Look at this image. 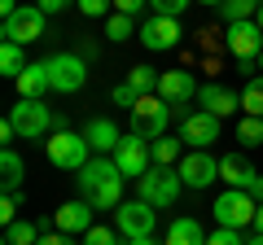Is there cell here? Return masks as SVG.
<instances>
[{
	"mask_svg": "<svg viewBox=\"0 0 263 245\" xmlns=\"http://www.w3.org/2000/svg\"><path fill=\"white\" fill-rule=\"evenodd\" d=\"M75 179H79V197L92 201V210H119L123 206V171L114 167V158L97 153Z\"/></svg>",
	"mask_w": 263,
	"mask_h": 245,
	"instance_id": "6da1fadb",
	"label": "cell"
},
{
	"mask_svg": "<svg viewBox=\"0 0 263 245\" xmlns=\"http://www.w3.org/2000/svg\"><path fill=\"white\" fill-rule=\"evenodd\" d=\"M180 189H184V179H180L176 167H149L141 179H136V197L149 201L154 210H167L171 201L180 197Z\"/></svg>",
	"mask_w": 263,
	"mask_h": 245,
	"instance_id": "7a4b0ae2",
	"label": "cell"
},
{
	"mask_svg": "<svg viewBox=\"0 0 263 245\" xmlns=\"http://www.w3.org/2000/svg\"><path fill=\"white\" fill-rule=\"evenodd\" d=\"M44 153H48V162L53 167H62V171H84L88 162V153H92V145L84 140V132H70V127H62V132H53L44 140Z\"/></svg>",
	"mask_w": 263,
	"mask_h": 245,
	"instance_id": "3957f363",
	"label": "cell"
},
{
	"mask_svg": "<svg viewBox=\"0 0 263 245\" xmlns=\"http://www.w3.org/2000/svg\"><path fill=\"white\" fill-rule=\"evenodd\" d=\"M254 210H259V201L250 197L246 189H224L215 197V206H211V215H215L219 228H254Z\"/></svg>",
	"mask_w": 263,
	"mask_h": 245,
	"instance_id": "277c9868",
	"label": "cell"
},
{
	"mask_svg": "<svg viewBox=\"0 0 263 245\" xmlns=\"http://www.w3.org/2000/svg\"><path fill=\"white\" fill-rule=\"evenodd\" d=\"M9 122L18 127L22 140H44V136L57 127V114L48 110L44 101H18V105L9 110Z\"/></svg>",
	"mask_w": 263,
	"mask_h": 245,
	"instance_id": "5b68a950",
	"label": "cell"
},
{
	"mask_svg": "<svg viewBox=\"0 0 263 245\" xmlns=\"http://www.w3.org/2000/svg\"><path fill=\"white\" fill-rule=\"evenodd\" d=\"M171 114H176V110H171L158 92L141 96V101L132 105V132L145 136V140H158V136H167V118H171Z\"/></svg>",
	"mask_w": 263,
	"mask_h": 245,
	"instance_id": "8992f818",
	"label": "cell"
},
{
	"mask_svg": "<svg viewBox=\"0 0 263 245\" xmlns=\"http://www.w3.org/2000/svg\"><path fill=\"white\" fill-rule=\"evenodd\" d=\"M110 158H114V167L123 171V179H141L145 171L154 167V153H149V140H145V136H136V132H123L119 149H114Z\"/></svg>",
	"mask_w": 263,
	"mask_h": 245,
	"instance_id": "52a82bcc",
	"label": "cell"
},
{
	"mask_svg": "<svg viewBox=\"0 0 263 245\" xmlns=\"http://www.w3.org/2000/svg\"><path fill=\"white\" fill-rule=\"evenodd\" d=\"M44 62H48V84H53V92H79L88 84V62L79 53H53Z\"/></svg>",
	"mask_w": 263,
	"mask_h": 245,
	"instance_id": "ba28073f",
	"label": "cell"
},
{
	"mask_svg": "<svg viewBox=\"0 0 263 245\" xmlns=\"http://www.w3.org/2000/svg\"><path fill=\"white\" fill-rule=\"evenodd\" d=\"M44 22H48V13L40 5H22L13 18L0 22V35L9 44H35V39H44Z\"/></svg>",
	"mask_w": 263,
	"mask_h": 245,
	"instance_id": "9c48e42d",
	"label": "cell"
},
{
	"mask_svg": "<svg viewBox=\"0 0 263 245\" xmlns=\"http://www.w3.org/2000/svg\"><path fill=\"white\" fill-rule=\"evenodd\" d=\"M154 223H158V215H154L149 201H123L119 210H114V228H119L123 241H136V236H154Z\"/></svg>",
	"mask_w": 263,
	"mask_h": 245,
	"instance_id": "30bf717a",
	"label": "cell"
},
{
	"mask_svg": "<svg viewBox=\"0 0 263 245\" xmlns=\"http://www.w3.org/2000/svg\"><path fill=\"white\" fill-rule=\"evenodd\" d=\"M180 114V140L189 149H211V140H219V118L206 110H176Z\"/></svg>",
	"mask_w": 263,
	"mask_h": 245,
	"instance_id": "8fae6325",
	"label": "cell"
},
{
	"mask_svg": "<svg viewBox=\"0 0 263 245\" xmlns=\"http://www.w3.org/2000/svg\"><path fill=\"white\" fill-rule=\"evenodd\" d=\"M176 171H180V179H184V189H211L219 179V158H211L206 149H189Z\"/></svg>",
	"mask_w": 263,
	"mask_h": 245,
	"instance_id": "7c38bea8",
	"label": "cell"
},
{
	"mask_svg": "<svg viewBox=\"0 0 263 245\" xmlns=\"http://www.w3.org/2000/svg\"><path fill=\"white\" fill-rule=\"evenodd\" d=\"M180 35H184V31H180V18H158V13L145 18L141 31H136V39H141L149 53H167V48H176Z\"/></svg>",
	"mask_w": 263,
	"mask_h": 245,
	"instance_id": "4fadbf2b",
	"label": "cell"
},
{
	"mask_svg": "<svg viewBox=\"0 0 263 245\" xmlns=\"http://www.w3.org/2000/svg\"><path fill=\"white\" fill-rule=\"evenodd\" d=\"M224 48L237 57V62H246V57H259V53H263V27H259L254 18H246V22H228Z\"/></svg>",
	"mask_w": 263,
	"mask_h": 245,
	"instance_id": "5bb4252c",
	"label": "cell"
},
{
	"mask_svg": "<svg viewBox=\"0 0 263 245\" xmlns=\"http://www.w3.org/2000/svg\"><path fill=\"white\" fill-rule=\"evenodd\" d=\"M158 96L171 105V110H184L189 101H197V79L189 70H162L158 79Z\"/></svg>",
	"mask_w": 263,
	"mask_h": 245,
	"instance_id": "9a60e30c",
	"label": "cell"
},
{
	"mask_svg": "<svg viewBox=\"0 0 263 245\" xmlns=\"http://www.w3.org/2000/svg\"><path fill=\"white\" fill-rule=\"evenodd\" d=\"M53 219H57V232H66V236H84L88 228L97 223L92 219V201H84V197L79 201H62Z\"/></svg>",
	"mask_w": 263,
	"mask_h": 245,
	"instance_id": "2e32d148",
	"label": "cell"
},
{
	"mask_svg": "<svg viewBox=\"0 0 263 245\" xmlns=\"http://www.w3.org/2000/svg\"><path fill=\"white\" fill-rule=\"evenodd\" d=\"M197 105H202L206 114H215V118H228V114L241 110V96L228 92L224 84H202L197 88Z\"/></svg>",
	"mask_w": 263,
	"mask_h": 245,
	"instance_id": "e0dca14e",
	"label": "cell"
},
{
	"mask_svg": "<svg viewBox=\"0 0 263 245\" xmlns=\"http://www.w3.org/2000/svg\"><path fill=\"white\" fill-rule=\"evenodd\" d=\"M13 84H18L22 101H44V92H53V84H48V62H31Z\"/></svg>",
	"mask_w": 263,
	"mask_h": 245,
	"instance_id": "ac0fdd59",
	"label": "cell"
},
{
	"mask_svg": "<svg viewBox=\"0 0 263 245\" xmlns=\"http://www.w3.org/2000/svg\"><path fill=\"white\" fill-rule=\"evenodd\" d=\"M254 175H259V171L250 167L246 153H224V158H219V179H224L228 189H250Z\"/></svg>",
	"mask_w": 263,
	"mask_h": 245,
	"instance_id": "d6986e66",
	"label": "cell"
},
{
	"mask_svg": "<svg viewBox=\"0 0 263 245\" xmlns=\"http://www.w3.org/2000/svg\"><path fill=\"white\" fill-rule=\"evenodd\" d=\"M84 140L92 145L97 153H114V149H119V140H123V132H119V122H114V118H92L84 127Z\"/></svg>",
	"mask_w": 263,
	"mask_h": 245,
	"instance_id": "ffe728a7",
	"label": "cell"
},
{
	"mask_svg": "<svg viewBox=\"0 0 263 245\" xmlns=\"http://www.w3.org/2000/svg\"><path fill=\"white\" fill-rule=\"evenodd\" d=\"M162 245H206V232H202L197 219H176V223L167 228V241Z\"/></svg>",
	"mask_w": 263,
	"mask_h": 245,
	"instance_id": "44dd1931",
	"label": "cell"
},
{
	"mask_svg": "<svg viewBox=\"0 0 263 245\" xmlns=\"http://www.w3.org/2000/svg\"><path fill=\"white\" fill-rule=\"evenodd\" d=\"M22 175H27V162L13 149H5L0 153V184H5V193H22Z\"/></svg>",
	"mask_w": 263,
	"mask_h": 245,
	"instance_id": "7402d4cb",
	"label": "cell"
},
{
	"mask_svg": "<svg viewBox=\"0 0 263 245\" xmlns=\"http://www.w3.org/2000/svg\"><path fill=\"white\" fill-rule=\"evenodd\" d=\"M149 153H154V167H180V158H184V140H176V136H158V140H149Z\"/></svg>",
	"mask_w": 263,
	"mask_h": 245,
	"instance_id": "603a6c76",
	"label": "cell"
},
{
	"mask_svg": "<svg viewBox=\"0 0 263 245\" xmlns=\"http://www.w3.org/2000/svg\"><path fill=\"white\" fill-rule=\"evenodd\" d=\"M158 79H162V70H154V66H132L127 88H132L136 96H154V92H158Z\"/></svg>",
	"mask_w": 263,
	"mask_h": 245,
	"instance_id": "cb8c5ba5",
	"label": "cell"
},
{
	"mask_svg": "<svg viewBox=\"0 0 263 245\" xmlns=\"http://www.w3.org/2000/svg\"><path fill=\"white\" fill-rule=\"evenodd\" d=\"M31 62H27V53H22V44H0V75H9V79H18L22 70H27Z\"/></svg>",
	"mask_w": 263,
	"mask_h": 245,
	"instance_id": "d4e9b609",
	"label": "cell"
},
{
	"mask_svg": "<svg viewBox=\"0 0 263 245\" xmlns=\"http://www.w3.org/2000/svg\"><path fill=\"white\" fill-rule=\"evenodd\" d=\"M40 223L35 219H18V223H9L5 228V245H40Z\"/></svg>",
	"mask_w": 263,
	"mask_h": 245,
	"instance_id": "484cf974",
	"label": "cell"
},
{
	"mask_svg": "<svg viewBox=\"0 0 263 245\" xmlns=\"http://www.w3.org/2000/svg\"><path fill=\"white\" fill-rule=\"evenodd\" d=\"M241 114H254L263 118V75H250L241 88Z\"/></svg>",
	"mask_w": 263,
	"mask_h": 245,
	"instance_id": "4316f807",
	"label": "cell"
},
{
	"mask_svg": "<svg viewBox=\"0 0 263 245\" xmlns=\"http://www.w3.org/2000/svg\"><path fill=\"white\" fill-rule=\"evenodd\" d=\"M237 140H241V149H254V145H263V118H254V114H241V122H237Z\"/></svg>",
	"mask_w": 263,
	"mask_h": 245,
	"instance_id": "83f0119b",
	"label": "cell"
},
{
	"mask_svg": "<svg viewBox=\"0 0 263 245\" xmlns=\"http://www.w3.org/2000/svg\"><path fill=\"white\" fill-rule=\"evenodd\" d=\"M254 13H259L254 0H224V5H219V18L224 22H246V18H254Z\"/></svg>",
	"mask_w": 263,
	"mask_h": 245,
	"instance_id": "f1b7e54d",
	"label": "cell"
},
{
	"mask_svg": "<svg viewBox=\"0 0 263 245\" xmlns=\"http://www.w3.org/2000/svg\"><path fill=\"white\" fill-rule=\"evenodd\" d=\"M132 27H136V18H127V13H110V18H105V39L123 44V39H132Z\"/></svg>",
	"mask_w": 263,
	"mask_h": 245,
	"instance_id": "f546056e",
	"label": "cell"
},
{
	"mask_svg": "<svg viewBox=\"0 0 263 245\" xmlns=\"http://www.w3.org/2000/svg\"><path fill=\"white\" fill-rule=\"evenodd\" d=\"M84 245H119V228H101V223H92L84 232Z\"/></svg>",
	"mask_w": 263,
	"mask_h": 245,
	"instance_id": "4dcf8cb0",
	"label": "cell"
},
{
	"mask_svg": "<svg viewBox=\"0 0 263 245\" xmlns=\"http://www.w3.org/2000/svg\"><path fill=\"white\" fill-rule=\"evenodd\" d=\"M189 5H193V0H149V9L158 13V18H180Z\"/></svg>",
	"mask_w": 263,
	"mask_h": 245,
	"instance_id": "1f68e13d",
	"label": "cell"
},
{
	"mask_svg": "<svg viewBox=\"0 0 263 245\" xmlns=\"http://www.w3.org/2000/svg\"><path fill=\"white\" fill-rule=\"evenodd\" d=\"M84 18H110V9H114V0H79L75 5Z\"/></svg>",
	"mask_w": 263,
	"mask_h": 245,
	"instance_id": "d6a6232c",
	"label": "cell"
},
{
	"mask_svg": "<svg viewBox=\"0 0 263 245\" xmlns=\"http://www.w3.org/2000/svg\"><path fill=\"white\" fill-rule=\"evenodd\" d=\"M18 201H22V193H5V197H0V223L5 228L18 223Z\"/></svg>",
	"mask_w": 263,
	"mask_h": 245,
	"instance_id": "836d02e7",
	"label": "cell"
},
{
	"mask_svg": "<svg viewBox=\"0 0 263 245\" xmlns=\"http://www.w3.org/2000/svg\"><path fill=\"white\" fill-rule=\"evenodd\" d=\"M206 245H246V236L237 228H215V232H206Z\"/></svg>",
	"mask_w": 263,
	"mask_h": 245,
	"instance_id": "e575fe53",
	"label": "cell"
},
{
	"mask_svg": "<svg viewBox=\"0 0 263 245\" xmlns=\"http://www.w3.org/2000/svg\"><path fill=\"white\" fill-rule=\"evenodd\" d=\"M136 101H141V96L132 92L127 84H119V88H114V105H123V110H132V105H136Z\"/></svg>",
	"mask_w": 263,
	"mask_h": 245,
	"instance_id": "d590c367",
	"label": "cell"
},
{
	"mask_svg": "<svg viewBox=\"0 0 263 245\" xmlns=\"http://www.w3.org/2000/svg\"><path fill=\"white\" fill-rule=\"evenodd\" d=\"M145 5H149V0H114V13H127V18H136Z\"/></svg>",
	"mask_w": 263,
	"mask_h": 245,
	"instance_id": "8d00e7d4",
	"label": "cell"
},
{
	"mask_svg": "<svg viewBox=\"0 0 263 245\" xmlns=\"http://www.w3.org/2000/svg\"><path fill=\"white\" fill-rule=\"evenodd\" d=\"M79 0H40V9L44 13H66V9H75Z\"/></svg>",
	"mask_w": 263,
	"mask_h": 245,
	"instance_id": "74e56055",
	"label": "cell"
},
{
	"mask_svg": "<svg viewBox=\"0 0 263 245\" xmlns=\"http://www.w3.org/2000/svg\"><path fill=\"white\" fill-rule=\"evenodd\" d=\"M40 245H84V241H75V236H66V232H44Z\"/></svg>",
	"mask_w": 263,
	"mask_h": 245,
	"instance_id": "f35d334b",
	"label": "cell"
},
{
	"mask_svg": "<svg viewBox=\"0 0 263 245\" xmlns=\"http://www.w3.org/2000/svg\"><path fill=\"white\" fill-rule=\"evenodd\" d=\"M0 140H5V149H9V140H18V127H13V122H9V118L0 122Z\"/></svg>",
	"mask_w": 263,
	"mask_h": 245,
	"instance_id": "ab89813d",
	"label": "cell"
},
{
	"mask_svg": "<svg viewBox=\"0 0 263 245\" xmlns=\"http://www.w3.org/2000/svg\"><path fill=\"white\" fill-rule=\"evenodd\" d=\"M246 193H250V197H254V201H259V206H263V175H254V184H250V189H246Z\"/></svg>",
	"mask_w": 263,
	"mask_h": 245,
	"instance_id": "60d3db41",
	"label": "cell"
},
{
	"mask_svg": "<svg viewBox=\"0 0 263 245\" xmlns=\"http://www.w3.org/2000/svg\"><path fill=\"white\" fill-rule=\"evenodd\" d=\"M18 9H22L18 0H0V13H5V18H13V13H18Z\"/></svg>",
	"mask_w": 263,
	"mask_h": 245,
	"instance_id": "b9f144b4",
	"label": "cell"
},
{
	"mask_svg": "<svg viewBox=\"0 0 263 245\" xmlns=\"http://www.w3.org/2000/svg\"><path fill=\"white\" fill-rule=\"evenodd\" d=\"M123 245H158L154 236H136V241H123Z\"/></svg>",
	"mask_w": 263,
	"mask_h": 245,
	"instance_id": "7bdbcfd3",
	"label": "cell"
},
{
	"mask_svg": "<svg viewBox=\"0 0 263 245\" xmlns=\"http://www.w3.org/2000/svg\"><path fill=\"white\" fill-rule=\"evenodd\" d=\"M254 232H263V206L254 210Z\"/></svg>",
	"mask_w": 263,
	"mask_h": 245,
	"instance_id": "ee69618b",
	"label": "cell"
},
{
	"mask_svg": "<svg viewBox=\"0 0 263 245\" xmlns=\"http://www.w3.org/2000/svg\"><path fill=\"white\" fill-rule=\"evenodd\" d=\"M246 245H263V232H254V236H250V241H246Z\"/></svg>",
	"mask_w": 263,
	"mask_h": 245,
	"instance_id": "f6af8a7d",
	"label": "cell"
},
{
	"mask_svg": "<svg viewBox=\"0 0 263 245\" xmlns=\"http://www.w3.org/2000/svg\"><path fill=\"white\" fill-rule=\"evenodd\" d=\"M254 22H259V27H263V5H259V13H254Z\"/></svg>",
	"mask_w": 263,
	"mask_h": 245,
	"instance_id": "bcb514c9",
	"label": "cell"
},
{
	"mask_svg": "<svg viewBox=\"0 0 263 245\" xmlns=\"http://www.w3.org/2000/svg\"><path fill=\"white\" fill-rule=\"evenodd\" d=\"M202 5H215V9H219V5H224V0H202Z\"/></svg>",
	"mask_w": 263,
	"mask_h": 245,
	"instance_id": "7dc6e473",
	"label": "cell"
},
{
	"mask_svg": "<svg viewBox=\"0 0 263 245\" xmlns=\"http://www.w3.org/2000/svg\"><path fill=\"white\" fill-rule=\"evenodd\" d=\"M259 70H263V53H259Z\"/></svg>",
	"mask_w": 263,
	"mask_h": 245,
	"instance_id": "c3c4849f",
	"label": "cell"
},
{
	"mask_svg": "<svg viewBox=\"0 0 263 245\" xmlns=\"http://www.w3.org/2000/svg\"><path fill=\"white\" fill-rule=\"evenodd\" d=\"M254 5H263V0H254Z\"/></svg>",
	"mask_w": 263,
	"mask_h": 245,
	"instance_id": "681fc988",
	"label": "cell"
}]
</instances>
